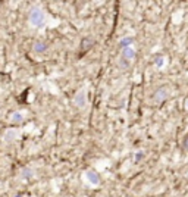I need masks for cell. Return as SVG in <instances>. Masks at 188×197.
I'll list each match as a JSON object with an SVG mask.
<instances>
[{"instance_id": "obj_1", "label": "cell", "mask_w": 188, "mask_h": 197, "mask_svg": "<svg viewBox=\"0 0 188 197\" xmlns=\"http://www.w3.org/2000/svg\"><path fill=\"white\" fill-rule=\"evenodd\" d=\"M30 22L33 27H41L44 24V12L40 8H33L30 12Z\"/></svg>"}, {"instance_id": "obj_2", "label": "cell", "mask_w": 188, "mask_h": 197, "mask_svg": "<svg viewBox=\"0 0 188 197\" xmlns=\"http://www.w3.org/2000/svg\"><path fill=\"white\" fill-rule=\"evenodd\" d=\"M85 102H87V97H85V91L81 90L76 96H75V105L78 107H84L85 106Z\"/></svg>"}, {"instance_id": "obj_3", "label": "cell", "mask_w": 188, "mask_h": 197, "mask_svg": "<svg viewBox=\"0 0 188 197\" xmlns=\"http://www.w3.org/2000/svg\"><path fill=\"white\" fill-rule=\"evenodd\" d=\"M85 177H87V180L90 181L93 185L100 184V177L97 175V172H94V171H87V172H85Z\"/></svg>"}, {"instance_id": "obj_4", "label": "cell", "mask_w": 188, "mask_h": 197, "mask_svg": "<svg viewBox=\"0 0 188 197\" xmlns=\"http://www.w3.org/2000/svg\"><path fill=\"white\" fill-rule=\"evenodd\" d=\"M122 58L131 62V60L135 59V52H134L131 47H126V49H123V52H122Z\"/></svg>"}, {"instance_id": "obj_5", "label": "cell", "mask_w": 188, "mask_h": 197, "mask_svg": "<svg viewBox=\"0 0 188 197\" xmlns=\"http://www.w3.org/2000/svg\"><path fill=\"white\" fill-rule=\"evenodd\" d=\"M34 52H37V53H41V52H44V50H47V44L46 43H41V41H37L35 44H34Z\"/></svg>"}, {"instance_id": "obj_6", "label": "cell", "mask_w": 188, "mask_h": 197, "mask_svg": "<svg viewBox=\"0 0 188 197\" xmlns=\"http://www.w3.org/2000/svg\"><path fill=\"white\" fill-rule=\"evenodd\" d=\"M132 41H134L132 37H126V38H122V40L119 41V46H121L122 49H126V47H129L132 44Z\"/></svg>"}, {"instance_id": "obj_7", "label": "cell", "mask_w": 188, "mask_h": 197, "mask_svg": "<svg viewBox=\"0 0 188 197\" xmlns=\"http://www.w3.org/2000/svg\"><path fill=\"white\" fill-rule=\"evenodd\" d=\"M166 96H168V91L165 90V88H160V90H159V91H157V93H156L154 99H156V100L159 99V102H162V100H163V99L166 97Z\"/></svg>"}, {"instance_id": "obj_8", "label": "cell", "mask_w": 188, "mask_h": 197, "mask_svg": "<svg viewBox=\"0 0 188 197\" xmlns=\"http://www.w3.org/2000/svg\"><path fill=\"white\" fill-rule=\"evenodd\" d=\"M91 46H93V41H91V40H82V44H81L82 50H81V53H84L85 50H88Z\"/></svg>"}, {"instance_id": "obj_9", "label": "cell", "mask_w": 188, "mask_h": 197, "mask_svg": "<svg viewBox=\"0 0 188 197\" xmlns=\"http://www.w3.org/2000/svg\"><path fill=\"white\" fill-rule=\"evenodd\" d=\"M129 63H131L129 60H126V59H123V58H121V60H119L121 68H125V69H126V68H129Z\"/></svg>"}, {"instance_id": "obj_10", "label": "cell", "mask_w": 188, "mask_h": 197, "mask_svg": "<svg viewBox=\"0 0 188 197\" xmlns=\"http://www.w3.org/2000/svg\"><path fill=\"white\" fill-rule=\"evenodd\" d=\"M22 119H24V116L21 115V113H18V112L13 115V118H12V121H13V122H21Z\"/></svg>"}, {"instance_id": "obj_11", "label": "cell", "mask_w": 188, "mask_h": 197, "mask_svg": "<svg viewBox=\"0 0 188 197\" xmlns=\"http://www.w3.org/2000/svg\"><path fill=\"white\" fill-rule=\"evenodd\" d=\"M163 58H162V56H160V58H157L156 59V65H157V68H162V66H163Z\"/></svg>"}, {"instance_id": "obj_12", "label": "cell", "mask_w": 188, "mask_h": 197, "mask_svg": "<svg viewBox=\"0 0 188 197\" xmlns=\"http://www.w3.org/2000/svg\"><path fill=\"white\" fill-rule=\"evenodd\" d=\"M182 147L187 149V150H188V135H187V137H185L184 140H182Z\"/></svg>"}, {"instance_id": "obj_13", "label": "cell", "mask_w": 188, "mask_h": 197, "mask_svg": "<svg viewBox=\"0 0 188 197\" xmlns=\"http://www.w3.org/2000/svg\"><path fill=\"white\" fill-rule=\"evenodd\" d=\"M27 94H28V90H25L24 91V94L19 97V103H24V100H25V97H27Z\"/></svg>"}, {"instance_id": "obj_14", "label": "cell", "mask_w": 188, "mask_h": 197, "mask_svg": "<svg viewBox=\"0 0 188 197\" xmlns=\"http://www.w3.org/2000/svg\"><path fill=\"white\" fill-rule=\"evenodd\" d=\"M16 197H21V196H16Z\"/></svg>"}]
</instances>
